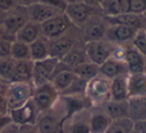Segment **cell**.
I'll list each match as a JSON object with an SVG mask.
<instances>
[{"label":"cell","mask_w":146,"mask_h":133,"mask_svg":"<svg viewBox=\"0 0 146 133\" xmlns=\"http://www.w3.org/2000/svg\"><path fill=\"white\" fill-rule=\"evenodd\" d=\"M110 81L101 74L88 81L85 88V98L90 106L93 108L101 107L110 100Z\"/></svg>","instance_id":"obj_1"},{"label":"cell","mask_w":146,"mask_h":133,"mask_svg":"<svg viewBox=\"0 0 146 133\" xmlns=\"http://www.w3.org/2000/svg\"><path fill=\"white\" fill-rule=\"evenodd\" d=\"M29 21L25 5H18L5 13H0V26L8 38L14 40L16 33Z\"/></svg>","instance_id":"obj_2"},{"label":"cell","mask_w":146,"mask_h":133,"mask_svg":"<svg viewBox=\"0 0 146 133\" xmlns=\"http://www.w3.org/2000/svg\"><path fill=\"white\" fill-rule=\"evenodd\" d=\"M92 3L93 2L88 1H67L64 14L70 24L81 28L86 22L94 17L97 6L92 5Z\"/></svg>","instance_id":"obj_3"},{"label":"cell","mask_w":146,"mask_h":133,"mask_svg":"<svg viewBox=\"0 0 146 133\" xmlns=\"http://www.w3.org/2000/svg\"><path fill=\"white\" fill-rule=\"evenodd\" d=\"M34 86L32 83H9L5 98H6L8 111L21 107L32 99Z\"/></svg>","instance_id":"obj_4"},{"label":"cell","mask_w":146,"mask_h":133,"mask_svg":"<svg viewBox=\"0 0 146 133\" xmlns=\"http://www.w3.org/2000/svg\"><path fill=\"white\" fill-rule=\"evenodd\" d=\"M59 98L60 94L50 82L35 87L32 95V101L39 113L51 110L57 104Z\"/></svg>","instance_id":"obj_5"},{"label":"cell","mask_w":146,"mask_h":133,"mask_svg":"<svg viewBox=\"0 0 146 133\" xmlns=\"http://www.w3.org/2000/svg\"><path fill=\"white\" fill-rule=\"evenodd\" d=\"M25 6L29 21L39 25L56 15L62 14L61 11L53 6L51 1H33Z\"/></svg>","instance_id":"obj_6"},{"label":"cell","mask_w":146,"mask_h":133,"mask_svg":"<svg viewBox=\"0 0 146 133\" xmlns=\"http://www.w3.org/2000/svg\"><path fill=\"white\" fill-rule=\"evenodd\" d=\"M114 47L115 44H112L108 41H93L85 43L84 51L89 62L100 66L111 57Z\"/></svg>","instance_id":"obj_7"},{"label":"cell","mask_w":146,"mask_h":133,"mask_svg":"<svg viewBox=\"0 0 146 133\" xmlns=\"http://www.w3.org/2000/svg\"><path fill=\"white\" fill-rule=\"evenodd\" d=\"M59 60L52 57H48L44 60L34 62L32 82H31L34 88L50 82L52 76L56 72Z\"/></svg>","instance_id":"obj_8"},{"label":"cell","mask_w":146,"mask_h":133,"mask_svg":"<svg viewBox=\"0 0 146 133\" xmlns=\"http://www.w3.org/2000/svg\"><path fill=\"white\" fill-rule=\"evenodd\" d=\"M70 22L64 13L58 14L40 24L41 36L51 41L67 34Z\"/></svg>","instance_id":"obj_9"},{"label":"cell","mask_w":146,"mask_h":133,"mask_svg":"<svg viewBox=\"0 0 146 133\" xmlns=\"http://www.w3.org/2000/svg\"><path fill=\"white\" fill-rule=\"evenodd\" d=\"M90 113L91 110L86 108L64 119L61 133H90Z\"/></svg>","instance_id":"obj_10"},{"label":"cell","mask_w":146,"mask_h":133,"mask_svg":"<svg viewBox=\"0 0 146 133\" xmlns=\"http://www.w3.org/2000/svg\"><path fill=\"white\" fill-rule=\"evenodd\" d=\"M8 114L12 123L16 124L17 126H23V125L35 124L39 115V111L31 99L19 108L8 111Z\"/></svg>","instance_id":"obj_11"},{"label":"cell","mask_w":146,"mask_h":133,"mask_svg":"<svg viewBox=\"0 0 146 133\" xmlns=\"http://www.w3.org/2000/svg\"><path fill=\"white\" fill-rule=\"evenodd\" d=\"M63 117L58 115L54 109L40 112L36 120V127L40 133H61Z\"/></svg>","instance_id":"obj_12"},{"label":"cell","mask_w":146,"mask_h":133,"mask_svg":"<svg viewBox=\"0 0 146 133\" xmlns=\"http://www.w3.org/2000/svg\"><path fill=\"white\" fill-rule=\"evenodd\" d=\"M107 27L108 25L105 20L92 17L88 22L83 25V27H81L82 38L84 39L85 43L102 40L103 37H105Z\"/></svg>","instance_id":"obj_13"},{"label":"cell","mask_w":146,"mask_h":133,"mask_svg":"<svg viewBox=\"0 0 146 133\" xmlns=\"http://www.w3.org/2000/svg\"><path fill=\"white\" fill-rule=\"evenodd\" d=\"M137 30L123 25H108L105 37L112 44L120 45L122 43L131 42Z\"/></svg>","instance_id":"obj_14"},{"label":"cell","mask_w":146,"mask_h":133,"mask_svg":"<svg viewBox=\"0 0 146 133\" xmlns=\"http://www.w3.org/2000/svg\"><path fill=\"white\" fill-rule=\"evenodd\" d=\"M75 47V39L68 34L49 41V57L60 61L69 51Z\"/></svg>","instance_id":"obj_15"},{"label":"cell","mask_w":146,"mask_h":133,"mask_svg":"<svg viewBox=\"0 0 146 133\" xmlns=\"http://www.w3.org/2000/svg\"><path fill=\"white\" fill-rule=\"evenodd\" d=\"M104 20L107 25H123L137 31L144 29L146 25V19L143 15L132 13H125L114 17H104Z\"/></svg>","instance_id":"obj_16"},{"label":"cell","mask_w":146,"mask_h":133,"mask_svg":"<svg viewBox=\"0 0 146 133\" xmlns=\"http://www.w3.org/2000/svg\"><path fill=\"white\" fill-rule=\"evenodd\" d=\"M99 74L108 78L109 80H112L118 77L128 76L129 73L124 61L110 57L99 66Z\"/></svg>","instance_id":"obj_17"},{"label":"cell","mask_w":146,"mask_h":133,"mask_svg":"<svg viewBox=\"0 0 146 133\" xmlns=\"http://www.w3.org/2000/svg\"><path fill=\"white\" fill-rule=\"evenodd\" d=\"M102 110L109 116L111 120L121 118H130L129 100L114 101L109 100L101 106Z\"/></svg>","instance_id":"obj_18"},{"label":"cell","mask_w":146,"mask_h":133,"mask_svg":"<svg viewBox=\"0 0 146 133\" xmlns=\"http://www.w3.org/2000/svg\"><path fill=\"white\" fill-rule=\"evenodd\" d=\"M128 98L135 99L146 96V74L137 73L127 76Z\"/></svg>","instance_id":"obj_19"},{"label":"cell","mask_w":146,"mask_h":133,"mask_svg":"<svg viewBox=\"0 0 146 133\" xmlns=\"http://www.w3.org/2000/svg\"><path fill=\"white\" fill-rule=\"evenodd\" d=\"M124 62H125L129 74H137V73L144 72L145 57L140 54L132 46L126 47Z\"/></svg>","instance_id":"obj_20"},{"label":"cell","mask_w":146,"mask_h":133,"mask_svg":"<svg viewBox=\"0 0 146 133\" xmlns=\"http://www.w3.org/2000/svg\"><path fill=\"white\" fill-rule=\"evenodd\" d=\"M76 79V75L72 70L69 69H61L60 71H56L50 80V83L53 85L59 94H63L69 87L72 85Z\"/></svg>","instance_id":"obj_21"},{"label":"cell","mask_w":146,"mask_h":133,"mask_svg":"<svg viewBox=\"0 0 146 133\" xmlns=\"http://www.w3.org/2000/svg\"><path fill=\"white\" fill-rule=\"evenodd\" d=\"M95 110L90 113V132L91 133H106L111 119L102 110L101 107H95Z\"/></svg>","instance_id":"obj_22"},{"label":"cell","mask_w":146,"mask_h":133,"mask_svg":"<svg viewBox=\"0 0 146 133\" xmlns=\"http://www.w3.org/2000/svg\"><path fill=\"white\" fill-rule=\"evenodd\" d=\"M99 7L105 17H114L129 13V0H113L100 1Z\"/></svg>","instance_id":"obj_23"},{"label":"cell","mask_w":146,"mask_h":133,"mask_svg":"<svg viewBox=\"0 0 146 133\" xmlns=\"http://www.w3.org/2000/svg\"><path fill=\"white\" fill-rule=\"evenodd\" d=\"M33 62L32 60L16 61L14 72H13L12 82L18 83H31L33 75Z\"/></svg>","instance_id":"obj_24"},{"label":"cell","mask_w":146,"mask_h":133,"mask_svg":"<svg viewBox=\"0 0 146 133\" xmlns=\"http://www.w3.org/2000/svg\"><path fill=\"white\" fill-rule=\"evenodd\" d=\"M41 37V29L40 25L33 22H28L16 33L14 40L20 41L27 45H30L35 40Z\"/></svg>","instance_id":"obj_25"},{"label":"cell","mask_w":146,"mask_h":133,"mask_svg":"<svg viewBox=\"0 0 146 133\" xmlns=\"http://www.w3.org/2000/svg\"><path fill=\"white\" fill-rule=\"evenodd\" d=\"M110 100L125 101L128 98L127 76L118 77L110 81Z\"/></svg>","instance_id":"obj_26"},{"label":"cell","mask_w":146,"mask_h":133,"mask_svg":"<svg viewBox=\"0 0 146 133\" xmlns=\"http://www.w3.org/2000/svg\"><path fill=\"white\" fill-rule=\"evenodd\" d=\"M88 59L86 57L85 51L84 49H79V48H74L71 51H69L60 61H59V64L62 65L64 69H69V70H72L75 67L79 66L82 63L87 62Z\"/></svg>","instance_id":"obj_27"},{"label":"cell","mask_w":146,"mask_h":133,"mask_svg":"<svg viewBox=\"0 0 146 133\" xmlns=\"http://www.w3.org/2000/svg\"><path fill=\"white\" fill-rule=\"evenodd\" d=\"M30 59L33 62L44 60L49 57V40L41 36L29 45Z\"/></svg>","instance_id":"obj_28"},{"label":"cell","mask_w":146,"mask_h":133,"mask_svg":"<svg viewBox=\"0 0 146 133\" xmlns=\"http://www.w3.org/2000/svg\"><path fill=\"white\" fill-rule=\"evenodd\" d=\"M130 118L134 121L146 120V96L129 99Z\"/></svg>","instance_id":"obj_29"},{"label":"cell","mask_w":146,"mask_h":133,"mask_svg":"<svg viewBox=\"0 0 146 133\" xmlns=\"http://www.w3.org/2000/svg\"><path fill=\"white\" fill-rule=\"evenodd\" d=\"M72 71L78 78L82 79L85 82H88L94 77L99 75V66L87 61V62L82 63L79 66L72 69Z\"/></svg>","instance_id":"obj_30"},{"label":"cell","mask_w":146,"mask_h":133,"mask_svg":"<svg viewBox=\"0 0 146 133\" xmlns=\"http://www.w3.org/2000/svg\"><path fill=\"white\" fill-rule=\"evenodd\" d=\"M135 122L131 118L112 120L106 133H133Z\"/></svg>","instance_id":"obj_31"},{"label":"cell","mask_w":146,"mask_h":133,"mask_svg":"<svg viewBox=\"0 0 146 133\" xmlns=\"http://www.w3.org/2000/svg\"><path fill=\"white\" fill-rule=\"evenodd\" d=\"M10 57L15 61L31 60L29 45L20 42V41L13 40L11 44Z\"/></svg>","instance_id":"obj_32"},{"label":"cell","mask_w":146,"mask_h":133,"mask_svg":"<svg viewBox=\"0 0 146 133\" xmlns=\"http://www.w3.org/2000/svg\"><path fill=\"white\" fill-rule=\"evenodd\" d=\"M15 63H16V61L13 60L11 57L0 59V79H2L8 83L12 82Z\"/></svg>","instance_id":"obj_33"},{"label":"cell","mask_w":146,"mask_h":133,"mask_svg":"<svg viewBox=\"0 0 146 133\" xmlns=\"http://www.w3.org/2000/svg\"><path fill=\"white\" fill-rule=\"evenodd\" d=\"M131 46L146 58V33L143 29L136 32L131 41Z\"/></svg>","instance_id":"obj_34"},{"label":"cell","mask_w":146,"mask_h":133,"mask_svg":"<svg viewBox=\"0 0 146 133\" xmlns=\"http://www.w3.org/2000/svg\"><path fill=\"white\" fill-rule=\"evenodd\" d=\"M146 12V0H129V13L144 15Z\"/></svg>","instance_id":"obj_35"},{"label":"cell","mask_w":146,"mask_h":133,"mask_svg":"<svg viewBox=\"0 0 146 133\" xmlns=\"http://www.w3.org/2000/svg\"><path fill=\"white\" fill-rule=\"evenodd\" d=\"M12 41L13 40H10V39H3L0 41V59L10 57Z\"/></svg>","instance_id":"obj_36"},{"label":"cell","mask_w":146,"mask_h":133,"mask_svg":"<svg viewBox=\"0 0 146 133\" xmlns=\"http://www.w3.org/2000/svg\"><path fill=\"white\" fill-rule=\"evenodd\" d=\"M18 5L17 1L13 0H0V13H5L10 11Z\"/></svg>","instance_id":"obj_37"},{"label":"cell","mask_w":146,"mask_h":133,"mask_svg":"<svg viewBox=\"0 0 146 133\" xmlns=\"http://www.w3.org/2000/svg\"><path fill=\"white\" fill-rule=\"evenodd\" d=\"M19 133H40L35 124L19 126Z\"/></svg>","instance_id":"obj_38"},{"label":"cell","mask_w":146,"mask_h":133,"mask_svg":"<svg viewBox=\"0 0 146 133\" xmlns=\"http://www.w3.org/2000/svg\"><path fill=\"white\" fill-rule=\"evenodd\" d=\"M0 133H19V126L11 122L0 131Z\"/></svg>","instance_id":"obj_39"},{"label":"cell","mask_w":146,"mask_h":133,"mask_svg":"<svg viewBox=\"0 0 146 133\" xmlns=\"http://www.w3.org/2000/svg\"><path fill=\"white\" fill-rule=\"evenodd\" d=\"M11 122H12V121H11V118H10V116H9L8 113H7V114L0 115V131L2 130L5 126L10 124Z\"/></svg>","instance_id":"obj_40"},{"label":"cell","mask_w":146,"mask_h":133,"mask_svg":"<svg viewBox=\"0 0 146 133\" xmlns=\"http://www.w3.org/2000/svg\"><path fill=\"white\" fill-rule=\"evenodd\" d=\"M8 113V107H7V102L5 96L0 94V115L7 114Z\"/></svg>","instance_id":"obj_41"},{"label":"cell","mask_w":146,"mask_h":133,"mask_svg":"<svg viewBox=\"0 0 146 133\" xmlns=\"http://www.w3.org/2000/svg\"><path fill=\"white\" fill-rule=\"evenodd\" d=\"M134 130L137 133H146V120L137 121L135 122Z\"/></svg>","instance_id":"obj_42"},{"label":"cell","mask_w":146,"mask_h":133,"mask_svg":"<svg viewBox=\"0 0 146 133\" xmlns=\"http://www.w3.org/2000/svg\"><path fill=\"white\" fill-rule=\"evenodd\" d=\"M3 39H10V38H8V37L6 36L4 30L2 29V27L0 26V41L3 40ZM10 40H12V39H10Z\"/></svg>","instance_id":"obj_43"},{"label":"cell","mask_w":146,"mask_h":133,"mask_svg":"<svg viewBox=\"0 0 146 133\" xmlns=\"http://www.w3.org/2000/svg\"><path fill=\"white\" fill-rule=\"evenodd\" d=\"M144 73L146 74V58H145V64H144Z\"/></svg>","instance_id":"obj_44"},{"label":"cell","mask_w":146,"mask_h":133,"mask_svg":"<svg viewBox=\"0 0 146 133\" xmlns=\"http://www.w3.org/2000/svg\"><path fill=\"white\" fill-rule=\"evenodd\" d=\"M144 31H145V33H146V25H145V27H144V29H143Z\"/></svg>","instance_id":"obj_45"},{"label":"cell","mask_w":146,"mask_h":133,"mask_svg":"<svg viewBox=\"0 0 146 133\" xmlns=\"http://www.w3.org/2000/svg\"><path fill=\"white\" fill-rule=\"evenodd\" d=\"M143 16H144V17H145V19H146V12H145V13H144V15H143Z\"/></svg>","instance_id":"obj_46"},{"label":"cell","mask_w":146,"mask_h":133,"mask_svg":"<svg viewBox=\"0 0 146 133\" xmlns=\"http://www.w3.org/2000/svg\"><path fill=\"white\" fill-rule=\"evenodd\" d=\"M133 133H137V132H136V131H135V130H134V131H133Z\"/></svg>","instance_id":"obj_47"},{"label":"cell","mask_w":146,"mask_h":133,"mask_svg":"<svg viewBox=\"0 0 146 133\" xmlns=\"http://www.w3.org/2000/svg\"><path fill=\"white\" fill-rule=\"evenodd\" d=\"M90 133H91V132H90Z\"/></svg>","instance_id":"obj_48"}]
</instances>
